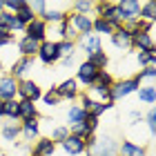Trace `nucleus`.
<instances>
[{"mask_svg":"<svg viewBox=\"0 0 156 156\" xmlns=\"http://www.w3.org/2000/svg\"><path fill=\"white\" fill-rule=\"evenodd\" d=\"M85 152H87L89 156H114L116 145H114V140H112L109 136H105V138L89 136L87 138V150Z\"/></svg>","mask_w":156,"mask_h":156,"instance_id":"nucleus-1","label":"nucleus"},{"mask_svg":"<svg viewBox=\"0 0 156 156\" xmlns=\"http://www.w3.org/2000/svg\"><path fill=\"white\" fill-rule=\"evenodd\" d=\"M96 16L98 18H103L105 23H109L112 27H120L123 25V18H120V11H118V7H116V2H96Z\"/></svg>","mask_w":156,"mask_h":156,"instance_id":"nucleus-2","label":"nucleus"},{"mask_svg":"<svg viewBox=\"0 0 156 156\" xmlns=\"http://www.w3.org/2000/svg\"><path fill=\"white\" fill-rule=\"evenodd\" d=\"M138 89V83L134 78H120V80H114V85L109 87V94H112V103L120 101V98H127L129 94H136Z\"/></svg>","mask_w":156,"mask_h":156,"instance_id":"nucleus-3","label":"nucleus"},{"mask_svg":"<svg viewBox=\"0 0 156 156\" xmlns=\"http://www.w3.org/2000/svg\"><path fill=\"white\" fill-rule=\"evenodd\" d=\"M42 96V89L36 80H31V78H25V80H18V101H31L36 103L40 101Z\"/></svg>","mask_w":156,"mask_h":156,"instance_id":"nucleus-4","label":"nucleus"},{"mask_svg":"<svg viewBox=\"0 0 156 156\" xmlns=\"http://www.w3.org/2000/svg\"><path fill=\"white\" fill-rule=\"evenodd\" d=\"M36 58L42 62V65H54V62H58L60 56H58V45H56V40H45V42H40Z\"/></svg>","mask_w":156,"mask_h":156,"instance_id":"nucleus-5","label":"nucleus"},{"mask_svg":"<svg viewBox=\"0 0 156 156\" xmlns=\"http://www.w3.org/2000/svg\"><path fill=\"white\" fill-rule=\"evenodd\" d=\"M98 72H101V69H96L94 65H91V62L83 60L80 65H78V69H76V78H74V80H76L78 85L91 87V85L96 83V76H98Z\"/></svg>","mask_w":156,"mask_h":156,"instance_id":"nucleus-6","label":"nucleus"},{"mask_svg":"<svg viewBox=\"0 0 156 156\" xmlns=\"http://www.w3.org/2000/svg\"><path fill=\"white\" fill-rule=\"evenodd\" d=\"M18 98V80L11 78L9 74H2L0 76V101L7 103V101H16Z\"/></svg>","mask_w":156,"mask_h":156,"instance_id":"nucleus-7","label":"nucleus"},{"mask_svg":"<svg viewBox=\"0 0 156 156\" xmlns=\"http://www.w3.org/2000/svg\"><path fill=\"white\" fill-rule=\"evenodd\" d=\"M67 20L78 31V36H89L91 34V20H94V16H85V13H78V11H69Z\"/></svg>","mask_w":156,"mask_h":156,"instance_id":"nucleus-8","label":"nucleus"},{"mask_svg":"<svg viewBox=\"0 0 156 156\" xmlns=\"http://www.w3.org/2000/svg\"><path fill=\"white\" fill-rule=\"evenodd\" d=\"M116 7L120 11L123 25L132 23V20H138V13H140V2L138 0H120V2H116Z\"/></svg>","mask_w":156,"mask_h":156,"instance_id":"nucleus-9","label":"nucleus"},{"mask_svg":"<svg viewBox=\"0 0 156 156\" xmlns=\"http://www.w3.org/2000/svg\"><path fill=\"white\" fill-rule=\"evenodd\" d=\"M25 36L36 40V42H45L47 40V23L42 18H34L31 23L25 27Z\"/></svg>","mask_w":156,"mask_h":156,"instance_id":"nucleus-10","label":"nucleus"},{"mask_svg":"<svg viewBox=\"0 0 156 156\" xmlns=\"http://www.w3.org/2000/svg\"><path fill=\"white\" fill-rule=\"evenodd\" d=\"M69 16V11L67 9H62V5H51V2H47V9L45 13H42V20H45L47 25H60L62 20H67Z\"/></svg>","mask_w":156,"mask_h":156,"instance_id":"nucleus-11","label":"nucleus"},{"mask_svg":"<svg viewBox=\"0 0 156 156\" xmlns=\"http://www.w3.org/2000/svg\"><path fill=\"white\" fill-rule=\"evenodd\" d=\"M60 147H62V152L69 154V156H80V154H85V150H87V140L69 134V136L60 143Z\"/></svg>","mask_w":156,"mask_h":156,"instance_id":"nucleus-12","label":"nucleus"},{"mask_svg":"<svg viewBox=\"0 0 156 156\" xmlns=\"http://www.w3.org/2000/svg\"><path fill=\"white\" fill-rule=\"evenodd\" d=\"M56 94L60 96V101H74V98H78V94H80V89H78V83L74 80V78H67V80H62L60 85H56Z\"/></svg>","mask_w":156,"mask_h":156,"instance_id":"nucleus-13","label":"nucleus"},{"mask_svg":"<svg viewBox=\"0 0 156 156\" xmlns=\"http://www.w3.org/2000/svg\"><path fill=\"white\" fill-rule=\"evenodd\" d=\"M78 45H80V49L85 51V56H94L96 51H103V40L101 36H96V34H89V36H80L78 38Z\"/></svg>","mask_w":156,"mask_h":156,"instance_id":"nucleus-14","label":"nucleus"},{"mask_svg":"<svg viewBox=\"0 0 156 156\" xmlns=\"http://www.w3.org/2000/svg\"><path fill=\"white\" fill-rule=\"evenodd\" d=\"M34 69V58H20L11 65V69H9V76L11 78H16V80H25L27 78V74H29Z\"/></svg>","mask_w":156,"mask_h":156,"instance_id":"nucleus-15","label":"nucleus"},{"mask_svg":"<svg viewBox=\"0 0 156 156\" xmlns=\"http://www.w3.org/2000/svg\"><path fill=\"white\" fill-rule=\"evenodd\" d=\"M132 49H136V51H156L154 34H134L132 36Z\"/></svg>","mask_w":156,"mask_h":156,"instance_id":"nucleus-16","label":"nucleus"},{"mask_svg":"<svg viewBox=\"0 0 156 156\" xmlns=\"http://www.w3.org/2000/svg\"><path fill=\"white\" fill-rule=\"evenodd\" d=\"M38 105L31 101H18V120H38Z\"/></svg>","mask_w":156,"mask_h":156,"instance_id":"nucleus-17","label":"nucleus"},{"mask_svg":"<svg viewBox=\"0 0 156 156\" xmlns=\"http://www.w3.org/2000/svg\"><path fill=\"white\" fill-rule=\"evenodd\" d=\"M56 152V143L49 136H40L31 147V156H54Z\"/></svg>","mask_w":156,"mask_h":156,"instance_id":"nucleus-18","label":"nucleus"},{"mask_svg":"<svg viewBox=\"0 0 156 156\" xmlns=\"http://www.w3.org/2000/svg\"><path fill=\"white\" fill-rule=\"evenodd\" d=\"M20 136L25 140H38L40 138V120H23L20 123Z\"/></svg>","mask_w":156,"mask_h":156,"instance_id":"nucleus-19","label":"nucleus"},{"mask_svg":"<svg viewBox=\"0 0 156 156\" xmlns=\"http://www.w3.org/2000/svg\"><path fill=\"white\" fill-rule=\"evenodd\" d=\"M112 42H114L118 49H132V34L120 25V27L114 29V34H112Z\"/></svg>","mask_w":156,"mask_h":156,"instance_id":"nucleus-20","label":"nucleus"},{"mask_svg":"<svg viewBox=\"0 0 156 156\" xmlns=\"http://www.w3.org/2000/svg\"><path fill=\"white\" fill-rule=\"evenodd\" d=\"M38 47H40V42L27 38V36H23V38L18 40V51H20V56H23V58H36Z\"/></svg>","mask_w":156,"mask_h":156,"instance_id":"nucleus-21","label":"nucleus"},{"mask_svg":"<svg viewBox=\"0 0 156 156\" xmlns=\"http://www.w3.org/2000/svg\"><path fill=\"white\" fill-rule=\"evenodd\" d=\"M118 152H120V156H147L145 145H138L134 140H123L118 145Z\"/></svg>","mask_w":156,"mask_h":156,"instance_id":"nucleus-22","label":"nucleus"},{"mask_svg":"<svg viewBox=\"0 0 156 156\" xmlns=\"http://www.w3.org/2000/svg\"><path fill=\"white\" fill-rule=\"evenodd\" d=\"M0 27H5V29H9L11 34L13 31H25V27L16 20V13H9V11H0Z\"/></svg>","mask_w":156,"mask_h":156,"instance_id":"nucleus-23","label":"nucleus"},{"mask_svg":"<svg viewBox=\"0 0 156 156\" xmlns=\"http://www.w3.org/2000/svg\"><path fill=\"white\" fill-rule=\"evenodd\" d=\"M154 18H156V5H154V0H145V2H140L138 20H143V23H154Z\"/></svg>","mask_w":156,"mask_h":156,"instance_id":"nucleus-24","label":"nucleus"},{"mask_svg":"<svg viewBox=\"0 0 156 156\" xmlns=\"http://www.w3.org/2000/svg\"><path fill=\"white\" fill-rule=\"evenodd\" d=\"M87 114L89 112H85L80 105H72V107L67 109V127H72V125H76V123H83L85 118H87Z\"/></svg>","mask_w":156,"mask_h":156,"instance_id":"nucleus-25","label":"nucleus"},{"mask_svg":"<svg viewBox=\"0 0 156 156\" xmlns=\"http://www.w3.org/2000/svg\"><path fill=\"white\" fill-rule=\"evenodd\" d=\"M136 94H138V101L145 103V105H154L156 103V87L154 85H143V87L136 89Z\"/></svg>","mask_w":156,"mask_h":156,"instance_id":"nucleus-26","label":"nucleus"},{"mask_svg":"<svg viewBox=\"0 0 156 156\" xmlns=\"http://www.w3.org/2000/svg\"><path fill=\"white\" fill-rule=\"evenodd\" d=\"M134 80L138 83V87H143V85H154V78H156V67H145L140 69L136 76H132Z\"/></svg>","mask_w":156,"mask_h":156,"instance_id":"nucleus-27","label":"nucleus"},{"mask_svg":"<svg viewBox=\"0 0 156 156\" xmlns=\"http://www.w3.org/2000/svg\"><path fill=\"white\" fill-rule=\"evenodd\" d=\"M0 134H2L5 140H9V143H16V140L20 138V125L16 123V120H13V123H7V125H2Z\"/></svg>","mask_w":156,"mask_h":156,"instance_id":"nucleus-28","label":"nucleus"},{"mask_svg":"<svg viewBox=\"0 0 156 156\" xmlns=\"http://www.w3.org/2000/svg\"><path fill=\"white\" fill-rule=\"evenodd\" d=\"M91 34H96V36H101V34H105V36H112V34H114V27H112L109 23H105L103 18L94 16V20H91Z\"/></svg>","mask_w":156,"mask_h":156,"instance_id":"nucleus-29","label":"nucleus"},{"mask_svg":"<svg viewBox=\"0 0 156 156\" xmlns=\"http://www.w3.org/2000/svg\"><path fill=\"white\" fill-rule=\"evenodd\" d=\"M56 45H58V56H60V60H69V58H74V54H76V42L58 40Z\"/></svg>","mask_w":156,"mask_h":156,"instance_id":"nucleus-30","label":"nucleus"},{"mask_svg":"<svg viewBox=\"0 0 156 156\" xmlns=\"http://www.w3.org/2000/svg\"><path fill=\"white\" fill-rule=\"evenodd\" d=\"M136 62L140 69L145 67H156V54L154 51H138L136 54Z\"/></svg>","mask_w":156,"mask_h":156,"instance_id":"nucleus-31","label":"nucleus"},{"mask_svg":"<svg viewBox=\"0 0 156 156\" xmlns=\"http://www.w3.org/2000/svg\"><path fill=\"white\" fill-rule=\"evenodd\" d=\"M87 62H91L96 69H107V62H109V56L105 54V51H96L94 56H89Z\"/></svg>","mask_w":156,"mask_h":156,"instance_id":"nucleus-32","label":"nucleus"},{"mask_svg":"<svg viewBox=\"0 0 156 156\" xmlns=\"http://www.w3.org/2000/svg\"><path fill=\"white\" fill-rule=\"evenodd\" d=\"M34 18H36V13L31 11V7H29V2H27V7H23V9H20V11L16 13V20H18V23L23 25V27H27V25H29V23H31Z\"/></svg>","mask_w":156,"mask_h":156,"instance_id":"nucleus-33","label":"nucleus"},{"mask_svg":"<svg viewBox=\"0 0 156 156\" xmlns=\"http://www.w3.org/2000/svg\"><path fill=\"white\" fill-rule=\"evenodd\" d=\"M42 103H45V105H49V107H56V105H60L62 101H60V96L58 94H56V89L54 87H49L47 91H42Z\"/></svg>","mask_w":156,"mask_h":156,"instance_id":"nucleus-34","label":"nucleus"},{"mask_svg":"<svg viewBox=\"0 0 156 156\" xmlns=\"http://www.w3.org/2000/svg\"><path fill=\"white\" fill-rule=\"evenodd\" d=\"M2 116L9 118V120H18V98H16V101H7L5 103Z\"/></svg>","mask_w":156,"mask_h":156,"instance_id":"nucleus-35","label":"nucleus"},{"mask_svg":"<svg viewBox=\"0 0 156 156\" xmlns=\"http://www.w3.org/2000/svg\"><path fill=\"white\" fill-rule=\"evenodd\" d=\"M69 134H74V136H78V138H85V140H87L89 136H94V134H91V132L87 129L85 120H83V123H76V125H72V127H69Z\"/></svg>","mask_w":156,"mask_h":156,"instance_id":"nucleus-36","label":"nucleus"},{"mask_svg":"<svg viewBox=\"0 0 156 156\" xmlns=\"http://www.w3.org/2000/svg\"><path fill=\"white\" fill-rule=\"evenodd\" d=\"M94 9H96V2H91V0H80V2H74V7H72V11L85 13V16H89Z\"/></svg>","mask_w":156,"mask_h":156,"instance_id":"nucleus-37","label":"nucleus"},{"mask_svg":"<svg viewBox=\"0 0 156 156\" xmlns=\"http://www.w3.org/2000/svg\"><path fill=\"white\" fill-rule=\"evenodd\" d=\"M67 136H69V127L58 125V127H54V129H51V136H49V138H51L54 143L58 145V143H62V140H65Z\"/></svg>","mask_w":156,"mask_h":156,"instance_id":"nucleus-38","label":"nucleus"},{"mask_svg":"<svg viewBox=\"0 0 156 156\" xmlns=\"http://www.w3.org/2000/svg\"><path fill=\"white\" fill-rule=\"evenodd\" d=\"M112 107H114V103H94V105H91V109H89V114L96 116V118H101L105 112H109Z\"/></svg>","mask_w":156,"mask_h":156,"instance_id":"nucleus-39","label":"nucleus"},{"mask_svg":"<svg viewBox=\"0 0 156 156\" xmlns=\"http://www.w3.org/2000/svg\"><path fill=\"white\" fill-rule=\"evenodd\" d=\"M96 85H103V87H112L114 85V76H112L107 69H101L96 76Z\"/></svg>","mask_w":156,"mask_h":156,"instance_id":"nucleus-40","label":"nucleus"},{"mask_svg":"<svg viewBox=\"0 0 156 156\" xmlns=\"http://www.w3.org/2000/svg\"><path fill=\"white\" fill-rule=\"evenodd\" d=\"M23 7H27L25 0H7V2H2V9L9 11V13H18Z\"/></svg>","mask_w":156,"mask_h":156,"instance_id":"nucleus-41","label":"nucleus"},{"mask_svg":"<svg viewBox=\"0 0 156 156\" xmlns=\"http://www.w3.org/2000/svg\"><path fill=\"white\" fill-rule=\"evenodd\" d=\"M145 125H147V129H150V134H154V129H156V112H154V107L145 114Z\"/></svg>","mask_w":156,"mask_h":156,"instance_id":"nucleus-42","label":"nucleus"},{"mask_svg":"<svg viewBox=\"0 0 156 156\" xmlns=\"http://www.w3.org/2000/svg\"><path fill=\"white\" fill-rule=\"evenodd\" d=\"M0 42L2 45H11L13 42V34L9 29H5V27H0Z\"/></svg>","mask_w":156,"mask_h":156,"instance_id":"nucleus-43","label":"nucleus"},{"mask_svg":"<svg viewBox=\"0 0 156 156\" xmlns=\"http://www.w3.org/2000/svg\"><path fill=\"white\" fill-rule=\"evenodd\" d=\"M78 98H80V107L85 109V112H89L91 109V105H94V101L87 96V91H83V94H78Z\"/></svg>","mask_w":156,"mask_h":156,"instance_id":"nucleus-44","label":"nucleus"},{"mask_svg":"<svg viewBox=\"0 0 156 156\" xmlns=\"http://www.w3.org/2000/svg\"><path fill=\"white\" fill-rule=\"evenodd\" d=\"M85 125H87V129L94 134V132H96V127H98V118H96V116H91V114H87V118H85Z\"/></svg>","mask_w":156,"mask_h":156,"instance_id":"nucleus-45","label":"nucleus"},{"mask_svg":"<svg viewBox=\"0 0 156 156\" xmlns=\"http://www.w3.org/2000/svg\"><path fill=\"white\" fill-rule=\"evenodd\" d=\"M129 118H132V120H138V118H140V114H138V112H132Z\"/></svg>","mask_w":156,"mask_h":156,"instance_id":"nucleus-46","label":"nucleus"},{"mask_svg":"<svg viewBox=\"0 0 156 156\" xmlns=\"http://www.w3.org/2000/svg\"><path fill=\"white\" fill-rule=\"evenodd\" d=\"M2 74H5V62L0 60V76H2Z\"/></svg>","mask_w":156,"mask_h":156,"instance_id":"nucleus-47","label":"nucleus"},{"mask_svg":"<svg viewBox=\"0 0 156 156\" xmlns=\"http://www.w3.org/2000/svg\"><path fill=\"white\" fill-rule=\"evenodd\" d=\"M2 109H5V103L0 101V118H2Z\"/></svg>","mask_w":156,"mask_h":156,"instance_id":"nucleus-48","label":"nucleus"},{"mask_svg":"<svg viewBox=\"0 0 156 156\" xmlns=\"http://www.w3.org/2000/svg\"><path fill=\"white\" fill-rule=\"evenodd\" d=\"M0 11H2V2H0Z\"/></svg>","mask_w":156,"mask_h":156,"instance_id":"nucleus-49","label":"nucleus"}]
</instances>
